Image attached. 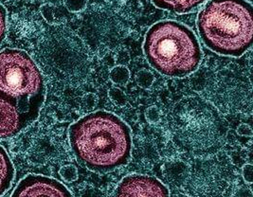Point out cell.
<instances>
[{
  "instance_id": "cell-1",
  "label": "cell",
  "mask_w": 253,
  "mask_h": 197,
  "mask_svg": "<svg viewBox=\"0 0 253 197\" xmlns=\"http://www.w3.org/2000/svg\"><path fill=\"white\" fill-rule=\"evenodd\" d=\"M69 138L76 158L93 172H111L130 160L131 130L113 113L96 111L81 118L69 127Z\"/></svg>"
},
{
  "instance_id": "cell-2",
  "label": "cell",
  "mask_w": 253,
  "mask_h": 197,
  "mask_svg": "<svg viewBox=\"0 0 253 197\" xmlns=\"http://www.w3.org/2000/svg\"><path fill=\"white\" fill-rule=\"evenodd\" d=\"M196 25L205 46L220 55L240 57L253 45V5L248 0H210Z\"/></svg>"
},
{
  "instance_id": "cell-3",
  "label": "cell",
  "mask_w": 253,
  "mask_h": 197,
  "mask_svg": "<svg viewBox=\"0 0 253 197\" xmlns=\"http://www.w3.org/2000/svg\"><path fill=\"white\" fill-rule=\"evenodd\" d=\"M143 50L151 67L171 78L192 74L202 61V50L195 33L184 24L173 20L160 21L150 28Z\"/></svg>"
},
{
  "instance_id": "cell-4",
  "label": "cell",
  "mask_w": 253,
  "mask_h": 197,
  "mask_svg": "<svg viewBox=\"0 0 253 197\" xmlns=\"http://www.w3.org/2000/svg\"><path fill=\"white\" fill-rule=\"evenodd\" d=\"M173 140L195 156L218 151L227 136V126L217 109L206 100L191 96L180 100L169 116Z\"/></svg>"
},
{
  "instance_id": "cell-5",
  "label": "cell",
  "mask_w": 253,
  "mask_h": 197,
  "mask_svg": "<svg viewBox=\"0 0 253 197\" xmlns=\"http://www.w3.org/2000/svg\"><path fill=\"white\" fill-rule=\"evenodd\" d=\"M0 97L14 105L31 124L39 116L46 99L43 75L23 50L0 51Z\"/></svg>"
},
{
  "instance_id": "cell-6",
  "label": "cell",
  "mask_w": 253,
  "mask_h": 197,
  "mask_svg": "<svg viewBox=\"0 0 253 197\" xmlns=\"http://www.w3.org/2000/svg\"><path fill=\"white\" fill-rule=\"evenodd\" d=\"M113 197H171L168 188L146 174L127 175L117 186Z\"/></svg>"
},
{
  "instance_id": "cell-7",
  "label": "cell",
  "mask_w": 253,
  "mask_h": 197,
  "mask_svg": "<svg viewBox=\"0 0 253 197\" xmlns=\"http://www.w3.org/2000/svg\"><path fill=\"white\" fill-rule=\"evenodd\" d=\"M11 197H73L68 188L56 179L29 174L16 186Z\"/></svg>"
},
{
  "instance_id": "cell-8",
  "label": "cell",
  "mask_w": 253,
  "mask_h": 197,
  "mask_svg": "<svg viewBox=\"0 0 253 197\" xmlns=\"http://www.w3.org/2000/svg\"><path fill=\"white\" fill-rule=\"evenodd\" d=\"M29 125L30 123L20 111L0 97V138L15 137Z\"/></svg>"
},
{
  "instance_id": "cell-9",
  "label": "cell",
  "mask_w": 253,
  "mask_h": 197,
  "mask_svg": "<svg viewBox=\"0 0 253 197\" xmlns=\"http://www.w3.org/2000/svg\"><path fill=\"white\" fill-rule=\"evenodd\" d=\"M159 9L167 12L184 14L199 8L207 0H151Z\"/></svg>"
},
{
  "instance_id": "cell-10",
  "label": "cell",
  "mask_w": 253,
  "mask_h": 197,
  "mask_svg": "<svg viewBox=\"0 0 253 197\" xmlns=\"http://www.w3.org/2000/svg\"><path fill=\"white\" fill-rule=\"evenodd\" d=\"M14 167L7 151L0 145V197L12 185Z\"/></svg>"
},
{
  "instance_id": "cell-11",
  "label": "cell",
  "mask_w": 253,
  "mask_h": 197,
  "mask_svg": "<svg viewBox=\"0 0 253 197\" xmlns=\"http://www.w3.org/2000/svg\"><path fill=\"white\" fill-rule=\"evenodd\" d=\"M109 78L117 84H126L130 79V72L125 66H117L110 71Z\"/></svg>"
},
{
  "instance_id": "cell-12",
  "label": "cell",
  "mask_w": 253,
  "mask_h": 197,
  "mask_svg": "<svg viewBox=\"0 0 253 197\" xmlns=\"http://www.w3.org/2000/svg\"><path fill=\"white\" fill-rule=\"evenodd\" d=\"M136 81L140 87L147 89L153 85L155 81V76L149 70H139L136 76Z\"/></svg>"
},
{
  "instance_id": "cell-13",
  "label": "cell",
  "mask_w": 253,
  "mask_h": 197,
  "mask_svg": "<svg viewBox=\"0 0 253 197\" xmlns=\"http://www.w3.org/2000/svg\"><path fill=\"white\" fill-rule=\"evenodd\" d=\"M109 98L110 100L115 104L116 105L122 107L127 103V97L126 93L124 92L122 89L118 87H112L109 90Z\"/></svg>"
},
{
  "instance_id": "cell-14",
  "label": "cell",
  "mask_w": 253,
  "mask_h": 197,
  "mask_svg": "<svg viewBox=\"0 0 253 197\" xmlns=\"http://www.w3.org/2000/svg\"><path fill=\"white\" fill-rule=\"evenodd\" d=\"M60 174L63 177V179L67 182H73L75 180H77L78 178V171L76 169V167L72 166V165H68L63 167L60 170Z\"/></svg>"
},
{
  "instance_id": "cell-15",
  "label": "cell",
  "mask_w": 253,
  "mask_h": 197,
  "mask_svg": "<svg viewBox=\"0 0 253 197\" xmlns=\"http://www.w3.org/2000/svg\"><path fill=\"white\" fill-rule=\"evenodd\" d=\"M65 3L69 11L81 12L86 7V0H65Z\"/></svg>"
},
{
  "instance_id": "cell-16",
  "label": "cell",
  "mask_w": 253,
  "mask_h": 197,
  "mask_svg": "<svg viewBox=\"0 0 253 197\" xmlns=\"http://www.w3.org/2000/svg\"><path fill=\"white\" fill-rule=\"evenodd\" d=\"M145 117L151 123H156L161 120V113L160 109L156 106H150L145 111Z\"/></svg>"
},
{
  "instance_id": "cell-17",
  "label": "cell",
  "mask_w": 253,
  "mask_h": 197,
  "mask_svg": "<svg viewBox=\"0 0 253 197\" xmlns=\"http://www.w3.org/2000/svg\"><path fill=\"white\" fill-rule=\"evenodd\" d=\"M7 32V12L0 4V43L4 40Z\"/></svg>"
},
{
  "instance_id": "cell-18",
  "label": "cell",
  "mask_w": 253,
  "mask_h": 197,
  "mask_svg": "<svg viewBox=\"0 0 253 197\" xmlns=\"http://www.w3.org/2000/svg\"><path fill=\"white\" fill-rule=\"evenodd\" d=\"M243 177L248 183H252L253 178V167L252 164H247L243 168Z\"/></svg>"
},
{
  "instance_id": "cell-19",
  "label": "cell",
  "mask_w": 253,
  "mask_h": 197,
  "mask_svg": "<svg viewBox=\"0 0 253 197\" xmlns=\"http://www.w3.org/2000/svg\"><path fill=\"white\" fill-rule=\"evenodd\" d=\"M237 133L242 137H253V130L248 124H241L237 129Z\"/></svg>"
},
{
  "instance_id": "cell-20",
  "label": "cell",
  "mask_w": 253,
  "mask_h": 197,
  "mask_svg": "<svg viewBox=\"0 0 253 197\" xmlns=\"http://www.w3.org/2000/svg\"><path fill=\"white\" fill-rule=\"evenodd\" d=\"M84 105L87 106V108H92L93 106L96 105V102H97L96 96L93 95L92 99L90 100V99H89V94H87L86 96H84Z\"/></svg>"
},
{
  "instance_id": "cell-21",
  "label": "cell",
  "mask_w": 253,
  "mask_h": 197,
  "mask_svg": "<svg viewBox=\"0 0 253 197\" xmlns=\"http://www.w3.org/2000/svg\"><path fill=\"white\" fill-rule=\"evenodd\" d=\"M234 197H253V196H252L251 191L246 190V191H240L239 193L236 194V196Z\"/></svg>"
},
{
  "instance_id": "cell-22",
  "label": "cell",
  "mask_w": 253,
  "mask_h": 197,
  "mask_svg": "<svg viewBox=\"0 0 253 197\" xmlns=\"http://www.w3.org/2000/svg\"><path fill=\"white\" fill-rule=\"evenodd\" d=\"M187 197V196H184V195H178V196H177V197Z\"/></svg>"
}]
</instances>
